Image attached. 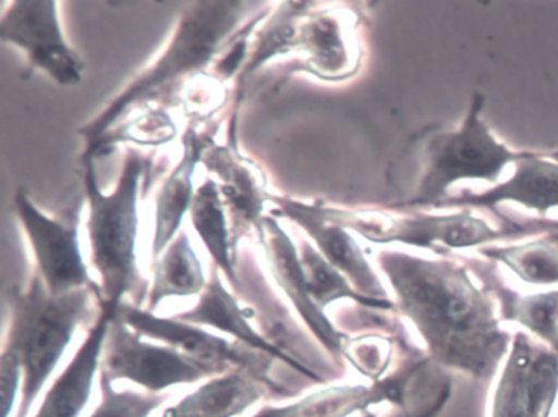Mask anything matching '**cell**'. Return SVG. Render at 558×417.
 <instances>
[{"instance_id": "6da1fadb", "label": "cell", "mask_w": 558, "mask_h": 417, "mask_svg": "<svg viewBox=\"0 0 558 417\" xmlns=\"http://www.w3.org/2000/svg\"><path fill=\"white\" fill-rule=\"evenodd\" d=\"M375 260L433 364L488 383L512 335L499 326L496 299L473 280L469 266L452 257L426 259L393 249L378 250Z\"/></svg>"}, {"instance_id": "7a4b0ae2", "label": "cell", "mask_w": 558, "mask_h": 417, "mask_svg": "<svg viewBox=\"0 0 558 417\" xmlns=\"http://www.w3.org/2000/svg\"><path fill=\"white\" fill-rule=\"evenodd\" d=\"M256 5L240 0L185 5L168 48L156 63L146 68L93 122L81 128L87 142L86 152L93 151L130 110L166 96L184 77L205 70L221 50L230 47L234 32L243 24L247 11Z\"/></svg>"}, {"instance_id": "3957f363", "label": "cell", "mask_w": 558, "mask_h": 417, "mask_svg": "<svg viewBox=\"0 0 558 417\" xmlns=\"http://www.w3.org/2000/svg\"><path fill=\"white\" fill-rule=\"evenodd\" d=\"M84 165L89 218L90 262L99 273L102 299L125 302L126 295L136 298L142 308L146 282L138 269L136 240H138V201L143 175L151 165V159L143 152L129 149L123 161L122 174L116 187L104 194L97 181L93 159H81Z\"/></svg>"}, {"instance_id": "277c9868", "label": "cell", "mask_w": 558, "mask_h": 417, "mask_svg": "<svg viewBox=\"0 0 558 417\" xmlns=\"http://www.w3.org/2000/svg\"><path fill=\"white\" fill-rule=\"evenodd\" d=\"M94 299H102L99 285L54 296L38 275L27 290L15 293L4 348L19 355L24 370L17 417L31 414L77 329L86 322Z\"/></svg>"}, {"instance_id": "5b68a950", "label": "cell", "mask_w": 558, "mask_h": 417, "mask_svg": "<svg viewBox=\"0 0 558 417\" xmlns=\"http://www.w3.org/2000/svg\"><path fill=\"white\" fill-rule=\"evenodd\" d=\"M319 217L329 223L338 224L348 231H354L364 240L374 244H404L434 250L446 256L447 249L463 247H485L492 243L521 237L531 231V226L511 224L508 228H493L488 221L476 217L473 210H459L452 214H426L421 211L377 210V208L322 207L315 205Z\"/></svg>"}, {"instance_id": "8992f818", "label": "cell", "mask_w": 558, "mask_h": 417, "mask_svg": "<svg viewBox=\"0 0 558 417\" xmlns=\"http://www.w3.org/2000/svg\"><path fill=\"white\" fill-rule=\"evenodd\" d=\"M485 99L475 93L469 113L459 128L440 132L427 142L424 149L423 177L416 194L404 210L421 207H437L449 197V188L457 182H498L509 164L518 162L525 151H512L495 138L482 120Z\"/></svg>"}, {"instance_id": "52a82bcc", "label": "cell", "mask_w": 558, "mask_h": 417, "mask_svg": "<svg viewBox=\"0 0 558 417\" xmlns=\"http://www.w3.org/2000/svg\"><path fill=\"white\" fill-rule=\"evenodd\" d=\"M100 375L138 384L146 393L162 394L178 384L218 377L211 368L165 344L146 341L116 316L104 347Z\"/></svg>"}, {"instance_id": "ba28073f", "label": "cell", "mask_w": 558, "mask_h": 417, "mask_svg": "<svg viewBox=\"0 0 558 417\" xmlns=\"http://www.w3.org/2000/svg\"><path fill=\"white\" fill-rule=\"evenodd\" d=\"M15 213L24 228L37 263V275L54 296L97 285L81 253L80 217L51 218L28 197L25 188L15 194Z\"/></svg>"}, {"instance_id": "9c48e42d", "label": "cell", "mask_w": 558, "mask_h": 417, "mask_svg": "<svg viewBox=\"0 0 558 417\" xmlns=\"http://www.w3.org/2000/svg\"><path fill=\"white\" fill-rule=\"evenodd\" d=\"M0 38L25 51L28 66L44 71L60 86H77L83 81L86 64L64 38L58 2H12L0 19Z\"/></svg>"}, {"instance_id": "30bf717a", "label": "cell", "mask_w": 558, "mask_h": 417, "mask_svg": "<svg viewBox=\"0 0 558 417\" xmlns=\"http://www.w3.org/2000/svg\"><path fill=\"white\" fill-rule=\"evenodd\" d=\"M117 316L143 338L169 345L187 357L207 365L217 375L231 370H247L270 380V364L274 358L260 352L251 351L238 342L211 334L202 326L191 324L178 318H162L149 309L123 302Z\"/></svg>"}, {"instance_id": "8fae6325", "label": "cell", "mask_w": 558, "mask_h": 417, "mask_svg": "<svg viewBox=\"0 0 558 417\" xmlns=\"http://www.w3.org/2000/svg\"><path fill=\"white\" fill-rule=\"evenodd\" d=\"M557 396L558 355L527 332H514L492 417H550Z\"/></svg>"}, {"instance_id": "7c38bea8", "label": "cell", "mask_w": 558, "mask_h": 417, "mask_svg": "<svg viewBox=\"0 0 558 417\" xmlns=\"http://www.w3.org/2000/svg\"><path fill=\"white\" fill-rule=\"evenodd\" d=\"M300 17L289 53L305 54L303 70L323 81L351 79L361 68L355 19L345 11H308Z\"/></svg>"}, {"instance_id": "4fadbf2b", "label": "cell", "mask_w": 558, "mask_h": 417, "mask_svg": "<svg viewBox=\"0 0 558 417\" xmlns=\"http://www.w3.org/2000/svg\"><path fill=\"white\" fill-rule=\"evenodd\" d=\"M269 201L276 205L277 213L289 218L308 234L316 249L351 282L355 292L381 302L390 299L380 277L368 262L357 241L345 228L329 223L325 218L319 217L315 205L303 204L289 197H272V195H269Z\"/></svg>"}, {"instance_id": "5bb4252c", "label": "cell", "mask_w": 558, "mask_h": 417, "mask_svg": "<svg viewBox=\"0 0 558 417\" xmlns=\"http://www.w3.org/2000/svg\"><path fill=\"white\" fill-rule=\"evenodd\" d=\"M257 234H259L260 243L266 250V257L277 285L286 293L300 318L308 326L313 335H316V339L322 342L323 347L336 361L341 360L342 348H344L349 335L338 331L325 311H322L310 296L305 279H303L302 266H300L299 247L287 234L286 228L279 223L277 218H274V214L264 217L263 223L257 228Z\"/></svg>"}, {"instance_id": "9a60e30c", "label": "cell", "mask_w": 558, "mask_h": 417, "mask_svg": "<svg viewBox=\"0 0 558 417\" xmlns=\"http://www.w3.org/2000/svg\"><path fill=\"white\" fill-rule=\"evenodd\" d=\"M174 318L191 322V324L202 326V328L217 329L221 334L230 335L238 344L244 345V347L251 348V351L269 355L274 360L276 358L277 360H282L283 364L305 375L310 380L325 383V380L315 370H312L310 365L296 360L292 354L283 351L276 342H270L263 332L254 328L253 322H251L253 312L244 309L240 302H238L236 296L223 285L220 270L215 266L211 279L208 280L207 286L201 293V299H198L197 305L194 308L187 309V311L179 312Z\"/></svg>"}, {"instance_id": "2e32d148", "label": "cell", "mask_w": 558, "mask_h": 417, "mask_svg": "<svg viewBox=\"0 0 558 417\" xmlns=\"http://www.w3.org/2000/svg\"><path fill=\"white\" fill-rule=\"evenodd\" d=\"M505 201L521 205L544 217L548 211L558 208L557 158L525 151V155L515 162L514 174L508 181L480 194L465 191L453 197L449 195L436 208L493 210Z\"/></svg>"}, {"instance_id": "e0dca14e", "label": "cell", "mask_w": 558, "mask_h": 417, "mask_svg": "<svg viewBox=\"0 0 558 417\" xmlns=\"http://www.w3.org/2000/svg\"><path fill=\"white\" fill-rule=\"evenodd\" d=\"M122 305V303H120ZM119 303L100 299L99 315L90 326L76 354L45 394L35 417H80L93 394L94 380L100 373L104 347Z\"/></svg>"}, {"instance_id": "ac0fdd59", "label": "cell", "mask_w": 558, "mask_h": 417, "mask_svg": "<svg viewBox=\"0 0 558 417\" xmlns=\"http://www.w3.org/2000/svg\"><path fill=\"white\" fill-rule=\"evenodd\" d=\"M202 164L217 177L215 182L233 221V244L238 250L241 234L247 230L257 231L264 220L269 194L263 172L238 152L233 142L227 146L211 143L202 156Z\"/></svg>"}, {"instance_id": "d6986e66", "label": "cell", "mask_w": 558, "mask_h": 417, "mask_svg": "<svg viewBox=\"0 0 558 417\" xmlns=\"http://www.w3.org/2000/svg\"><path fill=\"white\" fill-rule=\"evenodd\" d=\"M290 396L287 388L247 370H231L205 381L197 390L168 407L161 417L243 416L267 394Z\"/></svg>"}, {"instance_id": "ffe728a7", "label": "cell", "mask_w": 558, "mask_h": 417, "mask_svg": "<svg viewBox=\"0 0 558 417\" xmlns=\"http://www.w3.org/2000/svg\"><path fill=\"white\" fill-rule=\"evenodd\" d=\"M211 145L207 133L189 126L184 136V152L156 195L155 233H153V266L158 262L166 247L181 233L185 213L191 211L195 197L194 175L202 156Z\"/></svg>"}, {"instance_id": "44dd1931", "label": "cell", "mask_w": 558, "mask_h": 417, "mask_svg": "<svg viewBox=\"0 0 558 417\" xmlns=\"http://www.w3.org/2000/svg\"><path fill=\"white\" fill-rule=\"evenodd\" d=\"M469 260V269L498 303L501 321L524 326L542 344L558 355V290L522 295L509 289L496 273L495 262Z\"/></svg>"}, {"instance_id": "7402d4cb", "label": "cell", "mask_w": 558, "mask_h": 417, "mask_svg": "<svg viewBox=\"0 0 558 417\" xmlns=\"http://www.w3.org/2000/svg\"><path fill=\"white\" fill-rule=\"evenodd\" d=\"M390 401L391 394L384 378L368 384H342L313 391L295 403L282 406H264L251 417H349L355 413H364L374 404Z\"/></svg>"}, {"instance_id": "603a6c76", "label": "cell", "mask_w": 558, "mask_h": 417, "mask_svg": "<svg viewBox=\"0 0 558 417\" xmlns=\"http://www.w3.org/2000/svg\"><path fill=\"white\" fill-rule=\"evenodd\" d=\"M191 221L205 249L214 259L228 283L241 292L238 279V254L234 250L233 234L230 233L227 220V205L221 197L218 184L211 179L205 181L195 192L191 207Z\"/></svg>"}, {"instance_id": "cb8c5ba5", "label": "cell", "mask_w": 558, "mask_h": 417, "mask_svg": "<svg viewBox=\"0 0 558 417\" xmlns=\"http://www.w3.org/2000/svg\"><path fill=\"white\" fill-rule=\"evenodd\" d=\"M153 267L155 280L149 289L146 308L149 311H155L166 298L201 295L208 283L201 259L185 231L175 236Z\"/></svg>"}, {"instance_id": "d4e9b609", "label": "cell", "mask_w": 558, "mask_h": 417, "mask_svg": "<svg viewBox=\"0 0 558 417\" xmlns=\"http://www.w3.org/2000/svg\"><path fill=\"white\" fill-rule=\"evenodd\" d=\"M299 254L306 289L322 311H325L338 299H352L365 308L381 309V311L397 309V305L391 299L381 302V299L367 298V296L355 292L351 282L338 269H335L308 240L300 241Z\"/></svg>"}, {"instance_id": "484cf974", "label": "cell", "mask_w": 558, "mask_h": 417, "mask_svg": "<svg viewBox=\"0 0 558 417\" xmlns=\"http://www.w3.org/2000/svg\"><path fill=\"white\" fill-rule=\"evenodd\" d=\"M478 256L489 262L502 263L529 285H557L558 237H541L512 246L480 247Z\"/></svg>"}, {"instance_id": "4316f807", "label": "cell", "mask_w": 558, "mask_h": 417, "mask_svg": "<svg viewBox=\"0 0 558 417\" xmlns=\"http://www.w3.org/2000/svg\"><path fill=\"white\" fill-rule=\"evenodd\" d=\"M99 377L102 397L89 417H151L168 400V394L117 391L109 378Z\"/></svg>"}, {"instance_id": "83f0119b", "label": "cell", "mask_w": 558, "mask_h": 417, "mask_svg": "<svg viewBox=\"0 0 558 417\" xmlns=\"http://www.w3.org/2000/svg\"><path fill=\"white\" fill-rule=\"evenodd\" d=\"M342 358L349 361L355 370L361 371L364 377L375 381L384 378L385 371L391 365L393 358V344L391 339L384 335H362V338H348Z\"/></svg>"}, {"instance_id": "f1b7e54d", "label": "cell", "mask_w": 558, "mask_h": 417, "mask_svg": "<svg viewBox=\"0 0 558 417\" xmlns=\"http://www.w3.org/2000/svg\"><path fill=\"white\" fill-rule=\"evenodd\" d=\"M175 125L168 113L161 110H153L148 115L140 116L135 122L130 123L129 128L120 130V135H107L106 138L100 139L99 145L83 156V159H96V155L106 146L113 145V143L136 142L140 145H162V143L171 142L175 136Z\"/></svg>"}, {"instance_id": "f546056e", "label": "cell", "mask_w": 558, "mask_h": 417, "mask_svg": "<svg viewBox=\"0 0 558 417\" xmlns=\"http://www.w3.org/2000/svg\"><path fill=\"white\" fill-rule=\"evenodd\" d=\"M0 380H2V407H4V417H11L14 410V403L17 394H22V384H24V370L22 361L17 354L4 348L2 358H0Z\"/></svg>"}, {"instance_id": "4dcf8cb0", "label": "cell", "mask_w": 558, "mask_h": 417, "mask_svg": "<svg viewBox=\"0 0 558 417\" xmlns=\"http://www.w3.org/2000/svg\"><path fill=\"white\" fill-rule=\"evenodd\" d=\"M362 416H364V417H377V416H375L374 413H372V410H368V409L364 410V413H362Z\"/></svg>"}]
</instances>
